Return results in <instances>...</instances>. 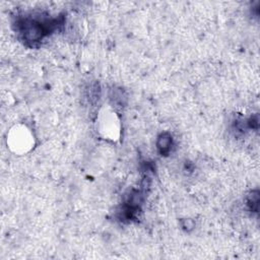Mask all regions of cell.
Returning <instances> with one entry per match:
<instances>
[{"mask_svg": "<svg viewBox=\"0 0 260 260\" xmlns=\"http://www.w3.org/2000/svg\"><path fill=\"white\" fill-rule=\"evenodd\" d=\"M101 133L110 139H116L119 135V120L116 114L110 110H105L99 117Z\"/></svg>", "mask_w": 260, "mask_h": 260, "instance_id": "obj_2", "label": "cell"}, {"mask_svg": "<svg viewBox=\"0 0 260 260\" xmlns=\"http://www.w3.org/2000/svg\"><path fill=\"white\" fill-rule=\"evenodd\" d=\"M7 145L17 153H25L34 145V137L25 126H14L7 135Z\"/></svg>", "mask_w": 260, "mask_h": 260, "instance_id": "obj_1", "label": "cell"}]
</instances>
